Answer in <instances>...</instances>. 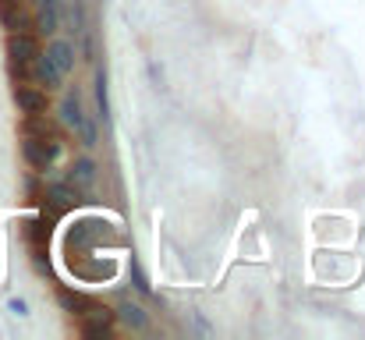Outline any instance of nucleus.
I'll return each instance as SVG.
<instances>
[{"label": "nucleus", "instance_id": "1", "mask_svg": "<svg viewBox=\"0 0 365 340\" xmlns=\"http://www.w3.org/2000/svg\"><path fill=\"white\" fill-rule=\"evenodd\" d=\"M61 124L68 128V131H75V138L86 145V149H93L96 142H100V131H96V120L86 113L82 107V100H78V93H68L64 100H61Z\"/></svg>", "mask_w": 365, "mask_h": 340}, {"label": "nucleus", "instance_id": "2", "mask_svg": "<svg viewBox=\"0 0 365 340\" xmlns=\"http://www.w3.org/2000/svg\"><path fill=\"white\" fill-rule=\"evenodd\" d=\"M21 156L32 170H50L61 156V138L57 135H29L21 138Z\"/></svg>", "mask_w": 365, "mask_h": 340}, {"label": "nucleus", "instance_id": "3", "mask_svg": "<svg viewBox=\"0 0 365 340\" xmlns=\"http://www.w3.org/2000/svg\"><path fill=\"white\" fill-rule=\"evenodd\" d=\"M39 53V43L32 32H11L7 36V61H11V71L14 78H25L32 71V61Z\"/></svg>", "mask_w": 365, "mask_h": 340}, {"label": "nucleus", "instance_id": "4", "mask_svg": "<svg viewBox=\"0 0 365 340\" xmlns=\"http://www.w3.org/2000/svg\"><path fill=\"white\" fill-rule=\"evenodd\" d=\"M61 0H36V18H32V29L39 36H57L61 29Z\"/></svg>", "mask_w": 365, "mask_h": 340}, {"label": "nucleus", "instance_id": "5", "mask_svg": "<svg viewBox=\"0 0 365 340\" xmlns=\"http://www.w3.org/2000/svg\"><path fill=\"white\" fill-rule=\"evenodd\" d=\"M14 103H18L21 113H43L46 110V89H43V86H29V82L18 78V86H14Z\"/></svg>", "mask_w": 365, "mask_h": 340}, {"label": "nucleus", "instance_id": "6", "mask_svg": "<svg viewBox=\"0 0 365 340\" xmlns=\"http://www.w3.org/2000/svg\"><path fill=\"white\" fill-rule=\"evenodd\" d=\"M32 75H36V82H39L43 89H61V82H64V75L57 71V64H53L46 53H36V61H32Z\"/></svg>", "mask_w": 365, "mask_h": 340}, {"label": "nucleus", "instance_id": "7", "mask_svg": "<svg viewBox=\"0 0 365 340\" xmlns=\"http://www.w3.org/2000/svg\"><path fill=\"white\" fill-rule=\"evenodd\" d=\"M53 64H57V71L61 75H68V71H75V43H68V39H53L46 50H43Z\"/></svg>", "mask_w": 365, "mask_h": 340}, {"label": "nucleus", "instance_id": "8", "mask_svg": "<svg viewBox=\"0 0 365 340\" xmlns=\"http://www.w3.org/2000/svg\"><path fill=\"white\" fill-rule=\"evenodd\" d=\"M68 181H71L78 192H89V188L96 185V163H93L89 156L75 160V163H71V170H68Z\"/></svg>", "mask_w": 365, "mask_h": 340}, {"label": "nucleus", "instance_id": "9", "mask_svg": "<svg viewBox=\"0 0 365 340\" xmlns=\"http://www.w3.org/2000/svg\"><path fill=\"white\" fill-rule=\"evenodd\" d=\"M114 316H121L128 330H145V323H149V316L142 312V305H135L131 298H121V305H118Z\"/></svg>", "mask_w": 365, "mask_h": 340}, {"label": "nucleus", "instance_id": "10", "mask_svg": "<svg viewBox=\"0 0 365 340\" xmlns=\"http://www.w3.org/2000/svg\"><path fill=\"white\" fill-rule=\"evenodd\" d=\"M50 202L57 206V210H71V206H78V188L68 181V185H50Z\"/></svg>", "mask_w": 365, "mask_h": 340}, {"label": "nucleus", "instance_id": "11", "mask_svg": "<svg viewBox=\"0 0 365 340\" xmlns=\"http://www.w3.org/2000/svg\"><path fill=\"white\" fill-rule=\"evenodd\" d=\"M0 21L7 25V32H32V21L21 7H0Z\"/></svg>", "mask_w": 365, "mask_h": 340}, {"label": "nucleus", "instance_id": "12", "mask_svg": "<svg viewBox=\"0 0 365 340\" xmlns=\"http://www.w3.org/2000/svg\"><path fill=\"white\" fill-rule=\"evenodd\" d=\"M96 107H100V117H103V120L110 117V103H107V75H103V71L96 75Z\"/></svg>", "mask_w": 365, "mask_h": 340}, {"label": "nucleus", "instance_id": "13", "mask_svg": "<svg viewBox=\"0 0 365 340\" xmlns=\"http://www.w3.org/2000/svg\"><path fill=\"white\" fill-rule=\"evenodd\" d=\"M71 32L75 36H86V4L82 0L71 4Z\"/></svg>", "mask_w": 365, "mask_h": 340}, {"label": "nucleus", "instance_id": "14", "mask_svg": "<svg viewBox=\"0 0 365 340\" xmlns=\"http://www.w3.org/2000/svg\"><path fill=\"white\" fill-rule=\"evenodd\" d=\"M7 309H11L14 316H29V305H25L21 298H11V302H7Z\"/></svg>", "mask_w": 365, "mask_h": 340}, {"label": "nucleus", "instance_id": "15", "mask_svg": "<svg viewBox=\"0 0 365 340\" xmlns=\"http://www.w3.org/2000/svg\"><path fill=\"white\" fill-rule=\"evenodd\" d=\"M25 0H0V7H21Z\"/></svg>", "mask_w": 365, "mask_h": 340}]
</instances>
